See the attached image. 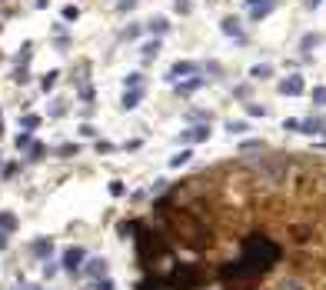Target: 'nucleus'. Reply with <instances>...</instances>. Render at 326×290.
Masks as SVG:
<instances>
[{
  "label": "nucleus",
  "instance_id": "obj_8",
  "mask_svg": "<svg viewBox=\"0 0 326 290\" xmlns=\"http://www.w3.org/2000/svg\"><path fill=\"white\" fill-rule=\"evenodd\" d=\"M250 77H256V80H266V77H273V67H270V64H256L253 70H250Z\"/></svg>",
  "mask_w": 326,
  "mask_h": 290
},
{
  "label": "nucleus",
  "instance_id": "obj_24",
  "mask_svg": "<svg viewBox=\"0 0 326 290\" xmlns=\"http://www.w3.org/2000/svg\"><path fill=\"white\" fill-rule=\"evenodd\" d=\"M157 50H160V44H157V40L144 44V57H153V54H157Z\"/></svg>",
  "mask_w": 326,
  "mask_h": 290
},
{
  "label": "nucleus",
  "instance_id": "obj_35",
  "mask_svg": "<svg viewBox=\"0 0 326 290\" xmlns=\"http://www.w3.org/2000/svg\"><path fill=\"white\" fill-rule=\"evenodd\" d=\"M247 4H253V7H260V4H266V0H247Z\"/></svg>",
  "mask_w": 326,
  "mask_h": 290
},
{
  "label": "nucleus",
  "instance_id": "obj_26",
  "mask_svg": "<svg viewBox=\"0 0 326 290\" xmlns=\"http://www.w3.org/2000/svg\"><path fill=\"white\" fill-rule=\"evenodd\" d=\"M176 14H190V0H176Z\"/></svg>",
  "mask_w": 326,
  "mask_h": 290
},
{
  "label": "nucleus",
  "instance_id": "obj_10",
  "mask_svg": "<svg viewBox=\"0 0 326 290\" xmlns=\"http://www.w3.org/2000/svg\"><path fill=\"white\" fill-rule=\"evenodd\" d=\"M0 230H4V234L17 230V217H14V214H0Z\"/></svg>",
  "mask_w": 326,
  "mask_h": 290
},
{
  "label": "nucleus",
  "instance_id": "obj_17",
  "mask_svg": "<svg viewBox=\"0 0 326 290\" xmlns=\"http://www.w3.org/2000/svg\"><path fill=\"white\" fill-rule=\"evenodd\" d=\"M57 77H60V73H57V70H50L47 77L40 80V87H43V90H50V87H54V84H57Z\"/></svg>",
  "mask_w": 326,
  "mask_h": 290
},
{
  "label": "nucleus",
  "instance_id": "obj_18",
  "mask_svg": "<svg viewBox=\"0 0 326 290\" xmlns=\"http://www.w3.org/2000/svg\"><path fill=\"white\" fill-rule=\"evenodd\" d=\"M190 157H193L190 150H183V153H176V157H173V160H170V163H173V167H183V163L190 160Z\"/></svg>",
  "mask_w": 326,
  "mask_h": 290
},
{
  "label": "nucleus",
  "instance_id": "obj_27",
  "mask_svg": "<svg viewBox=\"0 0 326 290\" xmlns=\"http://www.w3.org/2000/svg\"><path fill=\"white\" fill-rule=\"evenodd\" d=\"M243 130H250L247 123H240V120H233V123H230V134H243Z\"/></svg>",
  "mask_w": 326,
  "mask_h": 290
},
{
  "label": "nucleus",
  "instance_id": "obj_6",
  "mask_svg": "<svg viewBox=\"0 0 326 290\" xmlns=\"http://www.w3.org/2000/svg\"><path fill=\"white\" fill-rule=\"evenodd\" d=\"M140 97H144V87H140V90H136V87H133V90H127V94H123V110H133Z\"/></svg>",
  "mask_w": 326,
  "mask_h": 290
},
{
  "label": "nucleus",
  "instance_id": "obj_32",
  "mask_svg": "<svg viewBox=\"0 0 326 290\" xmlns=\"http://www.w3.org/2000/svg\"><path fill=\"white\" fill-rule=\"evenodd\" d=\"M64 17L67 20H77V7H64Z\"/></svg>",
  "mask_w": 326,
  "mask_h": 290
},
{
  "label": "nucleus",
  "instance_id": "obj_9",
  "mask_svg": "<svg viewBox=\"0 0 326 290\" xmlns=\"http://www.w3.org/2000/svg\"><path fill=\"white\" fill-rule=\"evenodd\" d=\"M220 27H223V33H230V37H240V20H237V17H226Z\"/></svg>",
  "mask_w": 326,
  "mask_h": 290
},
{
  "label": "nucleus",
  "instance_id": "obj_22",
  "mask_svg": "<svg viewBox=\"0 0 326 290\" xmlns=\"http://www.w3.org/2000/svg\"><path fill=\"white\" fill-rule=\"evenodd\" d=\"M200 84H203V80H200V77H193L190 84H183V87H180V94H190V90H197V87H200Z\"/></svg>",
  "mask_w": 326,
  "mask_h": 290
},
{
  "label": "nucleus",
  "instance_id": "obj_28",
  "mask_svg": "<svg viewBox=\"0 0 326 290\" xmlns=\"http://www.w3.org/2000/svg\"><path fill=\"white\" fill-rule=\"evenodd\" d=\"M313 44H319V37H316V33H310V37H306V40H303V50H310Z\"/></svg>",
  "mask_w": 326,
  "mask_h": 290
},
{
  "label": "nucleus",
  "instance_id": "obj_12",
  "mask_svg": "<svg viewBox=\"0 0 326 290\" xmlns=\"http://www.w3.org/2000/svg\"><path fill=\"white\" fill-rule=\"evenodd\" d=\"M87 270H90V274H94V277H104V274H107L104 260H90V267H87Z\"/></svg>",
  "mask_w": 326,
  "mask_h": 290
},
{
  "label": "nucleus",
  "instance_id": "obj_25",
  "mask_svg": "<svg viewBox=\"0 0 326 290\" xmlns=\"http://www.w3.org/2000/svg\"><path fill=\"white\" fill-rule=\"evenodd\" d=\"M67 107H64V100H54V107H50V113H54V117H60V113H64Z\"/></svg>",
  "mask_w": 326,
  "mask_h": 290
},
{
  "label": "nucleus",
  "instance_id": "obj_13",
  "mask_svg": "<svg viewBox=\"0 0 326 290\" xmlns=\"http://www.w3.org/2000/svg\"><path fill=\"white\" fill-rule=\"evenodd\" d=\"M167 27H170V24L163 20V17H153V20H150V30H153V33H163Z\"/></svg>",
  "mask_w": 326,
  "mask_h": 290
},
{
  "label": "nucleus",
  "instance_id": "obj_7",
  "mask_svg": "<svg viewBox=\"0 0 326 290\" xmlns=\"http://www.w3.org/2000/svg\"><path fill=\"white\" fill-rule=\"evenodd\" d=\"M180 73H197V67H193V64H187V60H183V64H173V70H170V77H167V80H176Z\"/></svg>",
  "mask_w": 326,
  "mask_h": 290
},
{
  "label": "nucleus",
  "instance_id": "obj_36",
  "mask_svg": "<svg viewBox=\"0 0 326 290\" xmlns=\"http://www.w3.org/2000/svg\"><path fill=\"white\" fill-rule=\"evenodd\" d=\"M283 290H296V283H283Z\"/></svg>",
  "mask_w": 326,
  "mask_h": 290
},
{
  "label": "nucleus",
  "instance_id": "obj_14",
  "mask_svg": "<svg viewBox=\"0 0 326 290\" xmlns=\"http://www.w3.org/2000/svg\"><path fill=\"white\" fill-rule=\"evenodd\" d=\"M33 254H37V257H43V254H50V240H37V243H33Z\"/></svg>",
  "mask_w": 326,
  "mask_h": 290
},
{
  "label": "nucleus",
  "instance_id": "obj_23",
  "mask_svg": "<svg viewBox=\"0 0 326 290\" xmlns=\"http://www.w3.org/2000/svg\"><path fill=\"white\" fill-rule=\"evenodd\" d=\"M43 157V144H30V160H40Z\"/></svg>",
  "mask_w": 326,
  "mask_h": 290
},
{
  "label": "nucleus",
  "instance_id": "obj_37",
  "mask_svg": "<svg viewBox=\"0 0 326 290\" xmlns=\"http://www.w3.org/2000/svg\"><path fill=\"white\" fill-rule=\"evenodd\" d=\"M316 4H319V0H306V7H316Z\"/></svg>",
  "mask_w": 326,
  "mask_h": 290
},
{
  "label": "nucleus",
  "instance_id": "obj_2",
  "mask_svg": "<svg viewBox=\"0 0 326 290\" xmlns=\"http://www.w3.org/2000/svg\"><path fill=\"white\" fill-rule=\"evenodd\" d=\"M173 230L183 243L190 247H207L210 243V230L200 220H193V214H173Z\"/></svg>",
  "mask_w": 326,
  "mask_h": 290
},
{
  "label": "nucleus",
  "instance_id": "obj_15",
  "mask_svg": "<svg viewBox=\"0 0 326 290\" xmlns=\"http://www.w3.org/2000/svg\"><path fill=\"white\" fill-rule=\"evenodd\" d=\"M313 104H316V107H326V87H316V90H313Z\"/></svg>",
  "mask_w": 326,
  "mask_h": 290
},
{
  "label": "nucleus",
  "instance_id": "obj_20",
  "mask_svg": "<svg viewBox=\"0 0 326 290\" xmlns=\"http://www.w3.org/2000/svg\"><path fill=\"white\" fill-rule=\"evenodd\" d=\"M77 150H80L77 144H64V147H60V150H57V153H60V157H73V153H77Z\"/></svg>",
  "mask_w": 326,
  "mask_h": 290
},
{
  "label": "nucleus",
  "instance_id": "obj_5",
  "mask_svg": "<svg viewBox=\"0 0 326 290\" xmlns=\"http://www.w3.org/2000/svg\"><path fill=\"white\" fill-rule=\"evenodd\" d=\"M323 127H326V120H319V117H310V120L296 123V130H303V134H319Z\"/></svg>",
  "mask_w": 326,
  "mask_h": 290
},
{
  "label": "nucleus",
  "instance_id": "obj_19",
  "mask_svg": "<svg viewBox=\"0 0 326 290\" xmlns=\"http://www.w3.org/2000/svg\"><path fill=\"white\" fill-rule=\"evenodd\" d=\"M20 123H24L27 130H33V127H37V123H40V117H37V113H27V117H24V120H20Z\"/></svg>",
  "mask_w": 326,
  "mask_h": 290
},
{
  "label": "nucleus",
  "instance_id": "obj_34",
  "mask_svg": "<svg viewBox=\"0 0 326 290\" xmlns=\"http://www.w3.org/2000/svg\"><path fill=\"white\" fill-rule=\"evenodd\" d=\"M17 290H40V287H30V283H24V287H17Z\"/></svg>",
  "mask_w": 326,
  "mask_h": 290
},
{
  "label": "nucleus",
  "instance_id": "obj_11",
  "mask_svg": "<svg viewBox=\"0 0 326 290\" xmlns=\"http://www.w3.org/2000/svg\"><path fill=\"white\" fill-rule=\"evenodd\" d=\"M207 137H210L207 127H193L190 134H183V140H207Z\"/></svg>",
  "mask_w": 326,
  "mask_h": 290
},
{
  "label": "nucleus",
  "instance_id": "obj_4",
  "mask_svg": "<svg viewBox=\"0 0 326 290\" xmlns=\"http://www.w3.org/2000/svg\"><path fill=\"white\" fill-rule=\"evenodd\" d=\"M80 260H83V250H80V247H70V250L64 254V267H67V270H77Z\"/></svg>",
  "mask_w": 326,
  "mask_h": 290
},
{
  "label": "nucleus",
  "instance_id": "obj_1",
  "mask_svg": "<svg viewBox=\"0 0 326 290\" xmlns=\"http://www.w3.org/2000/svg\"><path fill=\"white\" fill-rule=\"evenodd\" d=\"M243 254H247V264L256 267V270L263 274V270H266V267L280 257V247L273 240H266V237L253 234V237H247V240H243Z\"/></svg>",
  "mask_w": 326,
  "mask_h": 290
},
{
  "label": "nucleus",
  "instance_id": "obj_29",
  "mask_svg": "<svg viewBox=\"0 0 326 290\" xmlns=\"http://www.w3.org/2000/svg\"><path fill=\"white\" fill-rule=\"evenodd\" d=\"M80 134H83V137H94V134H97V127H90V123H83V127H80Z\"/></svg>",
  "mask_w": 326,
  "mask_h": 290
},
{
  "label": "nucleus",
  "instance_id": "obj_3",
  "mask_svg": "<svg viewBox=\"0 0 326 290\" xmlns=\"http://www.w3.org/2000/svg\"><path fill=\"white\" fill-rule=\"evenodd\" d=\"M280 94H303V77H287V80L280 84Z\"/></svg>",
  "mask_w": 326,
  "mask_h": 290
},
{
  "label": "nucleus",
  "instance_id": "obj_31",
  "mask_svg": "<svg viewBox=\"0 0 326 290\" xmlns=\"http://www.w3.org/2000/svg\"><path fill=\"white\" fill-rule=\"evenodd\" d=\"M17 147H30V134H20V137H17Z\"/></svg>",
  "mask_w": 326,
  "mask_h": 290
},
{
  "label": "nucleus",
  "instance_id": "obj_33",
  "mask_svg": "<svg viewBox=\"0 0 326 290\" xmlns=\"http://www.w3.org/2000/svg\"><path fill=\"white\" fill-rule=\"evenodd\" d=\"M110 193H113V197H120V193H123V184H117V180H113V184H110Z\"/></svg>",
  "mask_w": 326,
  "mask_h": 290
},
{
  "label": "nucleus",
  "instance_id": "obj_30",
  "mask_svg": "<svg viewBox=\"0 0 326 290\" xmlns=\"http://www.w3.org/2000/svg\"><path fill=\"white\" fill-rule=\"evenodd\" d=\"M136 33H140V27H127V30H123V40H130V37H136Z\"/></svg>",
  "mask_w": 326,
  "mask_h": 290
},
{
  "label": "nucleus",
  "instance_id": "obj_21",
  "mask_svg": "<svg viewBox=\"0 0 326 290\" xmlns=\"http://www.w3.org/2000/svg\"><path fill=\"white\" fill-rule=\"evenodd\" d=\"M247 107V113H253V117H263L266 113V107H260V104H243Z\"/></svg>",
  "mask_w": 326,
  "mask_h": 290
},
{
  "label": "nucleus",
  "instance_id": "obj_16",
  "mask_svg": "<svg viewBox=\"0 0 326 290\" xmlns=\"http://www.w3.org/2000/svg\"><path fill=\"white\" fill-rule=\"evenodd\" d=\"M270 10H273V4H270V0H266V4H260V7L253 10V20H260V17H266V14H270Z\"/></svg>",
  "mask_w": 326,
  "mask_h": 290
},
{
  "label": "nucleus",
  "instance_id": "obj_38",
  "mask_svg": "<svg viewBox=\"0 0 326 290\" xmlns=\"http://www.w3.org/2000/svg\"><path fill=\"white\" fill-rule=\"evenodd\" d=\"M0 60H4V54H0Z\"/></svg>",
  "mask_w": 326,
  "mask_h": 290
}]
</instances>
